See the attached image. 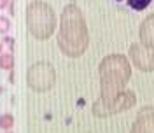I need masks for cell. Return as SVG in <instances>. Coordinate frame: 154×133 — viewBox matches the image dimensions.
Instances as JSON below:
<instances>
[{"label":"cell","mask_w":154,"mask_h":133,"mask_svg":"<svg viewBox=\"0 0 154 133\" xmlns=\"http://www.w3.org/2000/svg\"><path fill=\"white\" fill-rule=\"evenodd\" d=\"M58 26L54 9L48 2L33 0L26 7V28L30 35L37 40H48Z\"/></svg>","instance_id":"3957f363"},{"label":"cell","mask_w":154,"mask_h":133,"mask_svg":"<svg viewBox=\"0 0 154 133\" xmlns=\"http://www.w3.org/2000/svg\"><path fill=\"white\" fill-rule=\"evenodd\" d=\"M9 2H11V0H0V11H2V9H7Z\"/></svg>","instance_id":"5bb4252c"},{"label":"cell","mask_w":154,"mask_h":133,"mask_svg":"<svg viewBox=\"0 0 154 133\" xmlns=\"http://www.w3.org/2000/svg\"><path fill=\"white\" fill-rule=\"evenodd\" d=\"M0 91H2V89H0Z\"/></svg>","instance_id":"ac0fdd59"},{"label":"cell","mask_w":154,"mask_h":133,"mask_svg":"<svg viewBox=\"0 0 154 133\" xmlns=\"http://www.w3.org/2000/svg\"><path fill=\"white\" fill-rule=\"evenodd\" d=\"M12 28V23H11V19L7 16H0V33L2 35H7Z\"/></svg>","instance_id":"7c38bea8"},{"label":"cell","mask_w":154,"mask_h":133,"mask_svg":"<svg viewBox=\"0 0 154 133\" xmlns=\"http://www.w3.org/2000/svg\"><path fill=\"white\" fill-rule=\"evenodd\" d=\"M98 74H100V98L96 102L109 104L121 95L125 91L126 84L130 82L131 63L128 56L112 53V54H107L100 61Z\"/></svg>","instance_id":"7a4b0ae2"},{"label":"cell","mask_w":154,"mask_h":133,"mask_svg":"<svg viewBox=\"0 0 154 133\" xmlns=\"http://www.w3.org/2000/svg\"><path fill=\"white\" fill-rule=\"evenodd\" d=\"M119 9H125L128 12H142L149 7H154V0H112Z\"/></svg>","instance_id":"9c48e42d"},{"label":"cell","mask_w":154,"mask_h":133,"mask_svg":"<svg viewBox=\"0 0 154 133\" xmlns=\"http://www.w3.org/2000/svg\"><path fill=\"white\" fill-rule=\"evenodd\" d=\"M4 44H7L9 46V53H12V49H14V39L11 37V35H4V40H2Z\"/></svg>","instance_id":"4fadbf2b"},{"label":"cell","mask_w":154,"mask_h":133,"mask_svg":"<svg viewBox=\"0 0 154 133\" xmlns=\"http://www.w3.org/2000/svg\"><path fill=\"white\" fill-rule=\"evenodd\" d=\"M130 133H154V107L145 105L138 110Z\"/></svg>","instance_id":"52a82bcc"},{"label":"cell","mask_w":154,"mask_h":133,"mask_svg":"<svg viewBox=\"0 0 154 133\" xmlns=\"http://www.w3.org/2000/svg\"><path fill=\"white\" fill-rule=\"evenodd\" d=\"M56 82V70L49 61H37L26 70V84L37 93L49 91Z\"/></svg>","instance_id":"277c9868"},{"label":"cell","mask_w":154,"mask_h":133,"mask_svg":"<svg viewBox=\"0 0 154 133\" xmlns=\"http://www.w3.org/2000/svg\"><path fill=\"white\" fill-rule=\"evenodd\" d=\"M2 53H4V44L0 42V54H2Z\"/></svg>","instance_id":"2e32d148"},{"label":"cell","mask_w":154,"mask_h":133,"mask_svg":"<svg viewBox=\"0 0 154 133\" xmlns=\"http://www.w3.org/2000/svg\"><path fill=\"white\" fill-rule=\"evenodd\" d=\"M137 104V95L131 89H125L116 100L109 102V104H93V114L96 117H107V116H114L119 112H125L128 109H131Z\"/></svg>","instance_id":"5b68a950"},{"label":"cell","mask_w":154,"mask_h":133,"mask_svg":"<svg viewBox=\"0 0 154 133\" xmlns=\"http://www.w3.org/2000/svg\"><path fill=\"white\" fill-rule=\"evenodd\" d=\"M138 37H140V44H144L147 48L154 49V12H151V14L140 23Z\"/></svg>","instance_id":"ba28073f"},{"label":"cell","mask_w":154,"mask_h":133,"mask_svg":"<svg viewBox=\"0 0 154 133\" xmlns=\"http://www.w3.org/2000/svg\"><path fill=\"white\" fill-rule=\"evenodd\" d=\"M12 128H14V116L9 114V112H5V114L0 116V130L11 131Z\"/></svg>","instance_id":"8fae6325"},{"label":"cell","mask_w":154,"mask_h":133,"mask_svg":"<svg viewBox=\"0 0 154 133\" xmlns=\"http://www.w3.org/2000/svg\"><path fill=\"white\" fill-rule=\"evenodd\" d=\"M128 60L140 72H152L154 70V49L147 48V46L140 44V42H135V44L130 46Z\"/></svg>","instance_id":"8992f818"},{"label":"cell","mask_w":154,"mask_h":133,"mask_svg":"<svg viewBox=\"0 0 154 133\" xmlns=\"http://www.w3.org/2000/svg\"><path fill=\"white\" fill-rule=\"evenodd\" d=\"M0 68L12 72V68H14V54L12 53H2L0 54Z\"/></svg>","instance_id":"30bf717a"},{"label":"cell","mask_w":154,"mask_h":133,"mask_svg":"<svg viewBox=\"0 0 154 133\" xmlns=\"http://www.w3.org/2000/svg\"><path fill=\"white\" fill-rule=\"evenodd\" d=\"M7 9H9V12H11V14H14V2H12V0L9 2V5H7Z\"/></svg>","instance_id":"9a60e30c"},{"label":"cell","mask_w":154,"mask_h":133,"mask_svg":"<svg viewBox=\"0 0 154 133\" xmlns=\"http://www.w3.org/2000/svg\"><path fill=\"white\" fill-rule=\"evenodd\" d=\"M56 40L60 51L68 58H79L86 53L89 46L88 23L82 11L75 4H68L61 11Z\"/></svg>","instance_id":"6da1fadb"},{"label":"cell","mask_w":154,"mask_h":133,"mask_svg":"<svg viewBox=\"0 0 154 133\" xmlns=\"http://www.w3.org/2000/svg\"><path fill=\"white\" fill-rule=\"evenodd\" d=\"M4 133H12V130H11V131H4Z\"/></svg>","instance_id":"e0dca14e"}]
</instances>
